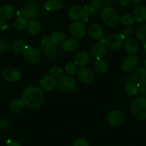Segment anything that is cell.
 <instances>
[{"mask_svg": "<svg viewBox=\"0 0 146 146\" xmlns=\"http://www.w3.org/2000/svg\"><path fill=\"white\" fill-rule=\"evenodd\" d=\"M65 71L69 75H75L78 72V66L73 62H69L65 65Z\"/></svg>", "mask_w": 146, "mask_h": 146, "instance_id": "obj_34", "label": "cell"}, {"mask_svg": "<svg viewBox=\"0 0 146 146\" xmlns=\"http://www.w3.org/2000/svg\"><path fill=\"white\" fill-rule=\"evenodd\" d=\"M63 70L60 66L55 65L52 67L50 70V75L54 77V78H59L62 75Z\"/></svg>", "mask_w": 146, "mask_h": 146, "instance_id": "obj_37", "label": "cell"}, {"mask_svg": "<svg viewBox=\"0 0 146 146\" xmlns=\"http://www.w3.org/2000/svg\"><path fill=\"white\" fill-rule=\"evenodd\" d=\"M131 113L138 120L146 119V97L137 98L132 102Z\"/></svg>", "mask_w": 146, "mask_h": 146, "instance_id": "obj_2", "label": "cell"}, {"mask_svg": "<svg viewBox=\"0 0 146 146\" xmlns=\"http://www.w3.org/2000/svg\"><path fill=\"white\" fill-rule=\"evenodd\" d=\"M143 65H144V67H145L146 68V60H145V62H144V63H143Z\"/></svg>", "mask_w": 146, "mask_h": 146, "instance_id": "obj_48", "label": "cell"}, {"mask_svg": "<svg viewBox=\"0 0 146 146\" xmlns=\"http://www.w3.org/2000/svg\"><path fill=\"white\" fill-rule=\"evenodd\" d=\"M133 75L137 81L144 80L146 79V68L145 67H137L135 70Z\"/></svg>", "mask_w": 146, "mask_h": 146, "instance_id": "obj_32", "label": "cell"}, {"mask_svg": "<svg viewBox=\"0 0 146 146\" xmlns=\"http://www.w3.org/2000/svg\"><path fill=\"white\" fill-rule=\"evenodd\" d=\"M139 92L137 84H127L125 87V92L127 95L130 97L135 96Z\"/></svg>", "mask_w": 146, "mask_h": 146, "instance_id": "obj_31", "label": "cell"}, {"mask_svg": "<svg viewBox=\"0 0 146 146\" xmlns=\"http://www.w3.org/2000/svg\"><path fill=\"white\" fill-rule=\"evenodd\" d=\"M143 0H131V2L134 4H140L143 2Z\"/></svg>", "mask_w": 146, "mask_h": 146, "instance_id": "obj_46", "label": "cell"}, {"mask_svg": "<svg viewBox=\"0 0 146 146\" xmlns=\"http://www.w3.org/2000/svg\"><path fill=\"white\" fill-rule=\"evenodd\" d=\"M135 35L142 43L146 44V24H142L136 28Z\"/></svg>", "mask_w": 146, "mask_h": 146, "instance_id": "obj_25", "label": "cell"}, {"mask_svg": "<svg viewBox=\"0 0 146 146\" xmlns=\"http://www.w3.org/2000/svg\"><path fill=\"white\" fill-rule=\"evenodd\" d=\"M68 15L72 20H79L80 19L84 17V9L83 7L79 5L72 6L68 12Z\"/></svg>", "mask_w": 146, "mask_h": 146, "instance_id": "obj_19", "label": "cell"}, {"mask_svg": "<svg viewBox=\"0 0 146 146\" xmlns=\"http://www.w3.org/2000/svg\"><path fill=\"white\" fill-rule=\"evenodd\" d=\"M125 50L130 54H135L138 50V44L134 39H127L124 43Z\"/></svg>", "mask_w": 146, "mask_h": 146, "instance_id": "obj_23", "label": "cell"}, {"mask_svg": "<svg viewBox=\"0 0 146 146\" xmlns=\"http://www.w3.org/2000/svg\"><path fill=\"white\" fill-rule=\"evenodd\" d=\"M101 17L104 23L110 27H114L118 24L119 14L115 8L106 7L101 11Z\"/></svg>", "mask_w": 146, "mask_h": 146, "instance_id": "obj_3", "label": "cell"}, {"mask_svg": "<svg viewBox=\"0 0 146 146\" xmlns=\"http://www.w3.org/2000/svg\"><path fill=\"white\" fill-rule=\"evenodd\" d=\"M15 9L13 6L10 5H4L0 9V18L4 20L10 19L15 16Z\"/></svg>", "mask_w": 146, "mask_h": 146, "instance_id": "obj_17", "label": "cell"}, {"mask_svg": "<svg viewBox=\"0 0 146 146\" xmlns=\"http://www.w3.org/2000/svg\"><path fill=\"white\" fill-rule=\"evenodd\" d=\"M53 43L57 44H63L66 41V35L62 32H54L50 36Z\"/></svg>", "mask_w": 146, "mask_h": 146, "instance_id": "obj_27", "label": "cell"}, {"mask_svg": "<svg viewBox=\"0 0 146 146\" xmlns=\"http://www.w3.org/2000/svg\"><path fill=\"white\" fill-rule=\"evenodd\" d=\"M21 97L25 102V106L32 110L40 108L44 99L43 91L39 87L35 85H30L25 88L22 91Z\"/></svg>", "mask_w": 146, "mask_h": 146, "instance_id": "obj_1", "label": "cell"}, {"mask_svg": "<svg viewBox=\"0 0 146 146\" xmlns=\"http://www.w3.org/2000/svg\"><path fill=\"white\" fill-rule=\"evenodd\" d=\"M70 35L76 40L82 39L86 34L85 22L80 20L73 22L70 27Z\"/></svg>", "mask_w": 146, "mask_h": 146, "instance_id": "obj_7", "label": "cell"}, {"mask_svg": "<svg viewBox=\"0 0 146 146\" xmlns=\"http://www.w3.org/2000/svg\"><path fill=\"white\" fill-rule=\"evenodd\" d=\"M107 52V47L102 42L95 43L90 48V54L96 60H101Z\"/></svg>", "mask_w": 146, "mask_h": 146, "instance_id": "obj_14", "label": "cell"}, {"mask_svg": "<svg viewBox=\"0 0 146 146\" xmlns=\"http://www.w3.org/2000/svg\"><path fill=\"white\" fill-rule=\"evenodd\" d=\"M143 48H144L145 53V54H146V44H143Z\"/></svg>", "mask_w": 146, "mask_h": 146, "instance_id": "obj_47", "label": "cell"}, {"mask_svg": "<svg viewBox=\"0 0 146 146\" xmlns=\"http://www.w3.org/2000/svg\"><path fill=\"white\" fill-rule=\"evenodd\" d=\"M102 1L103 0H90V3L92 6H94L95 7L98 8L100 6V5L102 4Z\"/></svg>", "mask_w": 146, "mask_h": 146, "instance_id": "obj_42", "label": "cell"}, {"mask_svg": "<svg viewBox=\"0 0 146 146\" xmlns=\"http://www.w3.org/2000/svg\"><path fill=\"white\" fill-rule=\"evenodd\" d=\"M133 33H134V30H133V27L130 26H127L123 29L121 35L124 36L125 38L128 39L133 35Z\"/></svg>", "mask_w": 146, "mask_h": 146, "instance_id": "obj_38", "label": "cell"}, {"mask_svg": "<svg viewBox=\"0 0 146 146\" xmlns=\"http://www.w3.org/2000/svg\"><path fill=\"white\" fill-rule=\"evenodd\" d=\"M80 1H85V0H80Z\"/></svg>", "mask_w": 146, "mask_h": 146, "instance_id": "obj_50", "label": "cell"}, {"mask_svg": "<svg viewBox=\"0 0 146 146\" xmlns=\"http://www.w3.org/2000/svg\"><path fill=\"white\" fill-rule=\"evenodd\" d=\"M90 61V54L86 51H80L75 57V64L80 67H85Z\"/></svg>", "mask_w": 146, "mask_h": 146, "instance_id": "obj_18", "label": "cell"}, {"mask_svg": "<svg viewBox=\"0 0 146 146\" xmlns=\"http://www.w3.org/2000/svg\"><path fill=\"white\" fill-rule=\"evenodd\" d=\"M124 81L126 84H137V80L135 78L133 75H127L125 76Z\"/></svg>", "mask_w": 146, "mask_h": 146, "instance_id": "obj_39", "label": "cell"}, {"mask_svg": "<svg viewBox=\"0 0 146 146\" xmlns=\"http://www.w3.org/2000/svg\"><path fill=\"white\" fill-rule=\"evenodd\" d=\"M7 146H22V145H21L20 143H17V142L12 141L8 143V144L7 145Z\"/></svg>", "mask_w": 146, "mask_h": 146, "instance_id": "obj_45", "label": "cell"}, {"mask_svg": "<svg viewBox=\"0 0 146 146\" xmlns=\"http://www.w3.org/2000/svg\"><path fill=\"white\" fill-rule=\"evenodd\" d=\"M25 104L22 99L15 100L11 102L9 105V109L12 113L15 114H19L25 108Z\"/></svg>", "mask_w": 146, "mask_h": 146, "instance_id": "obj_24", "label": "cell"}, {"mask_svg": "<svg viewBox=\"0 0 146 146\" xmlns=\"http://www.w3.org/2000/svg\"><path fill=\"white\" fill-rule=\"evenodd\" d=\"M22 12L23 16L27 19H34L38 15L39 7L35 2L29 1L24 5Z\"/></svg>", "mask_w": 146, "mask_h": 146, "instance_id": "obj_9", "label": "cell"}, {"mask_svg": "<svg viewBox=\"0 0 146 146\" xmlns=\"http://www.w3.org/2000/svg\"><path fill=\"white\" fill-rule=\"evenodd\" d=\"M76 81L71 75H64L57 78V86L61 92L69 93L75 90L76 88Z\"/></svg>", "mask_w": 146, "mask_h": 146, "instance_id": "obj_5", "label": "cell"}, {"mask_svg": "<svg viewBox=\"0 0 146 146\" xmlns=\"http://www.w3.org/2000/svg\"><path fill=\"white\" fill-rule=\"evenodd\" d=\"M137 86H138L139 91L141 92V94H143L144 96L146 97V79H145L144 80H142L137 84Z\"/></svg>", "mask_w": 146, "mask_h": 146, "instance_id": "obj_40", "label": "cell"}, {"mask_svg": "<svg viewBox=\"0 0 146 146\" xmlns=\"http://www.w3.org/2000/svg\"><path fill=\"white\" fill-rule=\"evenodd\" d=\"M10 48V42L7 38H0V52H7Z\"/></svg>", "mask_w": 146, "mask_h": 146, "instance_id": "obj_36", "label": "cell"}, {"mask_svg": "<svg viewBox=\"0 0 146 146\" xmlns=\"http://www.w3.org/2000/svg\"><path fill=\"white\" fill-rule=\"evenodd\" d=\"M120 22L124 26H130L133 25L135 22V19L133 16L130 14L126 13L122 15L120 18Z\"/></svg>", "mask_w": 146, "mask_h": 146, "instance_id": "obj_33", "label": "cell"}, {"mask_svg": "<svg viewBox=\"0 0 146 146\" xmlns=\"http://www.w3.org/2000/svg\"><path fill=\"white\" fill-rule=\"evenodd\" d=\"M96 9L97 8L95 7L94 6H92V5H85V6L83 7L84 17L82 18H83V19L84 18H85V19L88 21V19H87V18H88L89 16H90V15H93V14L95 12V11H96Z\"/></svg>", "mask_w": 146, "mask_h": 146, "instance_id": "obj_35", "label": "cell"}, {"mask_svg": "<svg viewBox=\"0 0 146 146\" xmlns=\"http://www.w3.org/2000/svg\"><path fill=\"white\" fill-rule=\"evenodd\" d=\"M62 0H46L44 7L47 10L55 12L59 11L63 7Z\"/></svg>", "mask_w": 146, "mask_h": 146, "instance_id": "obj_21", "label": "cell"}, {"mask_svg": "<svg viewBox=\"0 0 146 146\" xmlns=\"http://www.w3.org/2000/svg\"><path fill=\"white\" fill-rule=\"evenodd\" d=\"M74 146H89L88 141L85 138H78L74 143Z\"/></svg>", "mask_w": 146, "mask_h": 146, "instance_id": "obj_41", "label": "cell"}, {"mask_svg": "<svg viewBox=\"0 0 146 146\" xmlns=\"http://www.w3.org/2000/svg\"><path fill=\"white\" fill-rule=\"evenodd\" d=\"M133 16L135 20L139 22L146 21V7L137 6L134 8L133 12Z\"/></svg>", "mask_w": 146, "mask_h": 146, "instance_id": "obj_20", "label": "cell"}, {"mask_svg": "<svg viewBox=\"0 0 146 146\" xmlns=\"http://www.w3.org/2000/svg\"><path fill=\"white\" fill-rule=\"evenodd\" d=\"M131 0H119V3L121 6H127L130 3Z\"/></svg>", "mask_w": 146, "mask_h": 146, "instance_id": "obj_44", "label": "cell"}, {"mask_svg": "<svg viewBox=\"0 0 146 146\" xmlns=\"http://www.w3.org/2000/svg\"><path fill=\"white\" fill-rule=\"evenodd\" d=\"M26 47L27 44L23 40H17L12 44V50L15 53H17V54L23 52Z\"/></svg>", "mask_w": 146, "mask_h": 146, "instance_id": "obj_30", "label": "cell"}, {"mask_svg": "<svg viewBox=\"0 0 146 146\" xmlns=\"http://www.w3.org/2000/svg\"><path fill=\"white\" fill-rule=\"evenodd\" d=\"M2 77L7 82H16L21 79L22 73L17 69L8 67L4 70L2 73Z\"/></svg>", "mask_w": 146, "mask_h": 146, "instance_id": "obj_12", "label": "cell"}, {"mask_svg": "<svg viewBox=\"0 0 146 146\" xmlns=\"http://www.w3.org/2000/svg\"><path fill=\"white\" fill-rule=\"evenodd\" d=\"M8 27V24L6 20H0V30H5Z\"/></svg>", "mask_w": 146, "mask_h": 146, "instance_id": "obj_43", "label": "cell"}, {"mask_svg": "<svg viewBox=\"0 0 146 146\" xmlns=\"http://www.w3.org/2000/svg\"><path fill=\"white\" fill-rule=\"evenodd\" d=\"M105 43L110 50L116 51L124 45L125 37L121 34H111L105 39Z\"/></svg>", "mask_w": 146, "mask_h": 146, "instance_id": "obj_6", "label": "cell"}, {"mask_svg": "<svg viewBox=\"0 0 146 146\" xmlns=\"http://www.w3.org/2000/svg\"><path fill=\"white\" fill-rule=\"evenodd\" d=\"M29 1H30V2H34V1H35V0H29Z\"/></svg>", "mask_w": 146, "mask_h": 146, "instance_id": "obj_49", "label": "cell"}, {"mask_svg": "<svg viewBox=\"0 0 146 146\" xmlns=\"http://www.w3.org/2000/svg\"><path fill=\"white\" fill-rule=\"evenodd\" d=\"M22 54H23V57L25 61L29 63H32V64L37 62L41 57V53L40 50L36 47H32V46L27 47Z\"/></svg>", "mask_w": 146, "mask_h": 146, "instance_id": "obj_8", "label": "cell"}, {"mask_svg": "<svg viewBox=\"0 0 146 146\" xmlns=\"http://www.w3.org/2000/svg\"><path fill=\"white\" fill-rule=\"evenodd\" d=\"M107 119L110 125L113 126H119L124 122L125 115L120 110H115L108 113Z\"/></svg>", "mask_w": 146, "mask_h": 146, "instance_id": "obj_10", "label": "cell"}, {"mask_svg": "<svg viewBox=\"0 0 146 146\" xmlns=\"http://www.w3.org/2000/svg\"><path fill=\"white\" fill-rule=\"evenodd\" d=\"M88 35L90 38L95 40H99L103 37V29L100 25L98 23H92L89 26L88 29Z\"/></svg>", "mask_w": 146, "mask_h": 146, "instance_id": "obj_15", "label": "cell"}, {"mask_svg": "<svg viewBox=\"0 0 146 146\" xmlns=\"http://www.w3.org/2000/svg\"><path fill=\"white\" fill-rule=\"evenodd\" d=\"M27 19L25 17H18L14 22L13 26L17 30L22 31L27 28Z\"/></svg>", "mask_w": 146, "mask_h": 146, "instance_id": "obj_28", "label": "cell"}, {"mask_svg": "<svg viewBox=\"0 0 146 146\" xmlns=\"http://www.w3.org/2000/svg\"><path fill=\"white\" fill-rule=\"evenodd\" d=\"M139 63V59L135 54H129L122 62V68L124 71L131 72L135 70Z\"/></svg>", "mask_w": 146, "mask_h": 146, "instance_id": "obj_11", "label": "cell"}, {"mask_svg": "<svg viewBox=\"0 0 146 146\" xmlns=\"http://www.w3.org/2000/svg\"><path fill=\"white\" fill-rule=\"evenodd\" d=\"M40 85L44 90L51 91L55 88L57 85V80L56 78L52 75H45L40 80Z\"/></svg>", "mask_w": 146, "mask_h": 146, "instance_id": "obj_16", "label": "cell"}, {"mask_svg": "<svg viewBox=\"0 0 146 146\" xmlns=\"http://www.w3.org/2000/svg\"><path fill=\"white\" fill-rule=\"evenodd\" d=\"M77 75L80 82L83 83H89L94 79V72L91 69L88 67H80L77 72Z\"/></svg>", "mask_w": 146, "mask_h": 146, "instance_id": "obj_13", "label": "cell"}, {"mask_svg": "<svg viewBox=\"0 0 146 146\" xmlns=\"http://www.w3.org/2000/svg\"><path fill=\"white\" fill-rule=\"evenodd\" d=\"M42 45V51L43 54L49 59L51 60H57L59 57V52L57 46L52 42L51 37L49 36H45L43 37Z\"/></svg>", "mask_w": 146, "mask_h": 146, "instance_id": "obj_4", "label": "cell"}, {"mask_svg": "<svg viewBox=\"0 0 146 146\" xmlns=\"http://www.w3.org/2000/svg\"><path fill=\"white\" fill-rule=\"evenodd\" d=\"M79 47V42L76 39L70 38L68 40H66L63 44V48L66 51H74L77 50Z\"/></svg>", "mask_w": 146, "mask_h": 146, "instance_id": "obj_26", "label": "cell"}, {"mask_svg": "<svg viewBox=\"0 0 146 146\" xmlns=\"http://www.w3.org/2000/svg\"><path fill=\"white\" fill-rule=\"evenodd\" d=\"M94 68L97 72L102 74L108 70V64L105 60H96V61L94 62Z\"/></svg>", "mask_w": 146, "mask_h": 146, "instance_id": "obj_29", "label": "cell"}, {"mask_svg": "<svg viewBox=\"0 0 146 146\" xmlns=\"http://www.w3.org/2000/svg\"><path fill=\"white\" fill-rule=\"evenodd\" d=\"M27 29L29 34L32 35H36L41 31V25L37 20L30 19L27 22Z\"/></svg>", "mask_w": 146, "mask_h": 146, "instance_id": "obj_22", "label": "cell"}]
</instances>
